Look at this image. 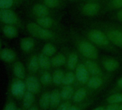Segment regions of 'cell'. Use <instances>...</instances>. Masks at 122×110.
I'll use <instances>...</instances> for the list:
<instances>
[{
	"instance_id": "6da1fadb",
	"label": "cell",
	"mask_w": 122,
	"mask_h": 110,
	"mask_svg": "<svg viewBox=\"0 0 122 110\" xmlns=\"http://www.w3.org/2000/svg\"><path fill=\"white\" fill-rule=\"evenodd\" d=\"M68 35L70 41L74 45L77 52L81 56L99 61V52L98 48L81 32H79L74 28H71L68 31Z\"/></svg>"
},
{
	"instance_id": "7a4b0ae2",
	"label": "cell",
	"mask_w": 122,
	"mask_h": 110,
	"mask_svg": "<svg viewBox=\"0 0 122 110\" xmlns=\"http://www.w3.org/2000/svg\"><path fill=\"white\" fill-rule=\"evenodd\" d=\"M81 32L97 48L101 49L113 55H117V56L122 55L121 49L115 46L106 35L100 30L88 25L83 28L81 30Z\"/></svg>"
},
{
	"instance_id": "3957f363",
	"label": "cell",
	"mask_w": 122,
	"mask_h": 110,
	"mask_svg": "<svg viewBox=\"0 0 122 110\" xmlns=\"http://www.w3.org/2000/svg\"><path fill=\"white\" fill-rule=\"evenodd\" d=\"M26 30L33 37L55 44H66L70 41L68 34L60 33L44 28L35 22H30L27 23L26 25Z\"/></svg>"
},
{
	"instance_id": "277c9868",
	"label": "cell",
	"mask_w": 122,
	"mask_h": 110,
	"mask_svg": "<svg viewBox=\"0 0 122 110\" xmlns=\"http://www.w3.org/2000/svg\"><path fill=\"white\" fill-rule=\"evenodd\" d=\"M88 25L102 31L115 46L122 49V32L117 27L116 22L94 20L88 22Z\"/></svg>"
},
{
	"instance_id": "5b68a950",
	"label": "cell",
	"mask_w": 122,
	"mask_h": 110,
	"mask_svg": "<svg viewBox=\"0 0 122 110\" xmlns=\"http://www.w3.org/2000/svg\"><path fill=\"white\" fill-rule=\"evenodd\" d=\"M114 74L105 73L101 76H91L86 86L88 88L91 94L96 97L101 93L113 79Z\"/></svg>"
},
{
	"instance_id": "8992f818",
	"label": "cell",
	"mask_w": 122,
	"mask_h": 110,
	"mask_svg": "<svg viewBox=\"0 0 122 110\" xmlns=\"http://www.w3.org/2000/svg\"><path fill=\"white\" fill-rule=\"evenodd\" d=\"M103 4L102 2H87L81 3L77 7L78 13L86 17H95L101 15Z\"/></svg>"
},
{
	"instance_id": "52a82bcc",
	"label": "cell",
	"mask_w": 122,
	"mask_h": 110,
	"mask_svg": "<svg viewBox=\"0 0 122 110\" xmlns=\"http://www.w3.org/2000/svg\"><path fill=\"white\" fill-rule=\"evenodd\" d=\"M27 91L25 80L13 77L10 82L7 93L16 101L21 102L25 94Z\"/></svg>"
},
{
	"instance_id": "ba28073f",
	"label": "cell",
	"mask_w": 122,
	"mask_h": 110,
	"mask_svg": "<svg viewBox=\"0 0 122 110\" xmlns=\"http://www.w3.org/2000/svg\"><path fill=\"white\" fill-rule=\"evenodd\" d=\"M35 22L38 24L40 26L49 29L51 30H54L60 33H64L66 32V28L65 27L60 23V20H58L57 17H35ZM68 34V32H67Z\"/></svg>"
},
{
	"instance_id": "9c48e42d",
	"label": "cell",
	"mask_w": 122,
	"mask_h": 110,
	"mask_svg": "<svg viewBox=\"0 0 122 110\" xmlns=\"http://www.w3.org/2000/svg\"><path fill=\"white\" fill-rule=\"evenodd\" d=\"M0 22L4 25H15L22 30L25 29L22 21L17 14L12 9L0 10Z\"/></svg>"
},
{
	"instance_id": "30bf717a",
	"label": "cell",
	"mask_w": 122,
	"mask_h": 110,
	"mask_svg": "<svg viewBox=\"0 0 122 110\" xmlns=\"http://www.w3.org/2000/svg\"><path fill=\"white\" fill-rule=\"evenodd\" d=\"M121 61L117 58L110 56H102L99 58V63L106 73L114 74L121 67Z\"/></svg>"
},
{
	"instance_id": "8fae6325",
	"label": "cell",
	"mask_w": 122,
	"mask_h": 110,
	"mask_svg": "<svg viewBox=\"0 0 122 110\" xmlns=\"http://www.w3.org/2000/svg\"><path fill=\"white\" fill-rule=\"evenodd\" d=\"M31 14L34 18L43 17H59V11L50 9L44 4L37 3L31 8Z\"/></svg>"
},
{
	"instance_id": "7c38bea8",
	"label": "cell",
	"mask_w": 122,
	"mask_h": 110,
	"mask_svg": "<svg viewBox=\"0 0 122 110\" xmlns=\"http://www.w3.org/2000/svg\"><path fill=\"white\" fill-rule=\"evenodd\" d=\"M75 74H76V81L74 86H76V88L86 86L89 79L91 76L90 73L87 70L86 67L85 66V65L81 61L78 63L75 70Z\"/></svg>"
},
{
	"instance_id": "4fadbf2b",
	"label": "cell",
	"mask_w": 122,
	"mask_h": 110,
	"mask_svg": "<svg viewBox=\"0 0 122 110\" xmlns=\"http://www.w3.org/2000/svg\"><path fill=\"white\" fill-rule=\"evenodd\" d=\"M27 91L35 94L36 96L40 95L42 93V86L41 85L40 79L37 75L27 73L25 79Z\"/></svg>"
},
{
	"instance_id": "5bb4252c",
	"label": "cell",
	"mask_w": 122,
	"mask_h": 110,
	"mask_svg": "<svg viewBox=\"0 0 122 110\" xmlns=\"http://www.w3.org/2000/svg\"><path fill=\"white\" fill-rule=\"evenodd\" d=\"M96 97L93 96L86 86H79L76 89L75 93L72 98L73 103H82L91 100H95Z\"/></svg>"
},
{
	"instance_id": "9a60e30c",
	"label": "cell",
	"mask_w": 122,
	"mask_h": 110,
	"mask_svg": "<svg viewBox=\"0 0 122 110\" xmlns=\"http://www.w3.org/2000/svg\"><path fill=\"white\" fill-rule=\"evenodd\" d=\"M79 56L80 61L85 65L91 76H101L105 73L103 69L102 68L100 63H98V61L86 58L81 56L80 55Z\"/></svg>"
},
{
	"instance_id": "2e32d148",
	"label": "cell",
	"mask_w": 122,
	"mask_h": 110,
	"mask_svg": "<svg viewBox=\"0 0 122 110\" xmlns=\"http://www.w3.org/2000/svg\"><path fill=\"white\" fill-rule=\"evenodd\" d=\"M65 52L66 53L67 61L66 63V68L67 71H75L78 63L80 62V56L77 50L66 49L67 47H64Z\"/></svg>"
},
{
	"instance_id": "e0dca14e",
	"label": "cell",
	"mask_w": 122,
	"mask_h": 110,
	"mask_svg": "<svg viewBox=\"0 0 122 110\" xmlns=\"http://www.w3.org/2000/svg\"><path fill=\"white\" fill-rule=\"evenodd\" d=\"M0 61L7 64H12L17 61V54L12 48H2L0 49Z\"/></svg>"
},
{
	"instance_id": "ac0fdd59",
	"label": "cell",
	"mask_w": 122,
	"mask_h": 110,
	"mask_svg": "<svg viewBox=\"0 0 122 110\" xmlns=\"http://www.w3.org/2000/svg\"><path fill=\"white\" fill-rule=\"evenodd\" d=\"M26 68H27V73L29 74L37 75V73H39L40 71V67L38 60V54L32 53L30 55L27 61Z\"/></svg>"
},
{
	"instance_id": "d6986e66",
	"label": "cell",
	"mask_w": 122,
	"mask_h": 110,
	"mask_svg": "<svg viewBox=\"0 0 122 110\" xmlns=\"http://www.w3.org/2000/svg\"><path fill=\"white\" fill-rule=\"evenodd\" d=\"M36 40L35 37H25L20 40V47L21 50L25 54H30L33 52L36 46Z\"/></svg>"
},
{
	"instance_id": "ffe728a7",
	"label": "cell",
	"mask_w": 122,
	"mask_h": 110,
	"mask_svg": "<svg viewBox=\"0 0 122 110\" xmlns=\"http://www.w3.org/2000/svg\"><path fill=\"white\" fill-rule=\"evenodd\" d=\"M12 72L15 77L22 80H25L27 75L26 66L24 65L23 63L18 60L12 64Z\"/></svg>"
},
{
	"instance_id": "44dd1931",
	"label": "cell",
	"mask_w": 122,
	"mask_h": 110,
	"mask_svg": "<svg viewBox=\"0 0 122 110\" xmlns=\"http://www.w3.org/2000/svg\"><path fill=\"white\" fill-rule=\"evenodd\" d=\"M103 4V7L101 15L111 13L122 8V0H106Z\"/></svg>"
},
{
	"instance_id": "7402d4cb",
	"label": "cell",
	"mask_w": 122,
	"mask_h": 110,
	"mask_svg": "<svg viewBox=\"0 0 122 110\" xmlns=\"http://www.w3.org/2000/svg\"><path fill=\"white\" fill-rule=\"evenodd\" d=\"M67 61L66 53L65 50L63 49V51L57 52L55 56L51 58V64L52 68H59L64 66H66Z\"/></svg>"
},
{
	"instance_id": "603a6c76",
	"label": "cell",
	"mask_w": 122,
	"mask_h": 110,
	"mask_svg": "<svg viewBox=\"0 0 122 110\" xmlns=\"http://www.w3.org/2000/svg\"><path fill=\"white\" fill-rule=\"evenodd\" d=\"M63 101L60 94V89H54L51 91L50 94V102L49 110H56L60 103Z\"/></svg>"
},
{
	"instance_id": "cb8c5ba5",
	"label": "cell",
	"mask_w": 122,
	"mask_h": 110,
	"mask_svg": "<svg viewBox=\"0 0 122 110\" xmlns=\"http://www.w3.org/2000/svg\"><path fill=\"white\" fill-rule=\"evenodd\" d=\"M50 94L51 91L45 90L40 94L37 104L40 110H49L50 102Z\"/></svg>"
},
{
	"instance_id": "d4e9b609",
	"label": "cell",
	"mask_w": 122,
	"mask_h": 110,
	"mask_svg": "<svg viewBox=\"0 0 122 110\" xmlns=\"http://www.w3.org/2000/svg\"><path fill=\"white\" fill-rule=\"evenodd\" d=\"M39 79L42 88H48L53 85L52 83V76L50 71H43L40 70L39 72Z\"/></svg>"
},
{
	"instance_id": "484cf974",
	"label": "cell",
	"mask_w": 122,
	"mask_h": 110,
	"mask_svg": "<svg viewBox=\"0 0 122 110\" xmlns=\"http://www.w3.org/2000/svg\"><path fill=\"white\" fill-rule=\"evenodd\" d=\"M36 101V95L27 91L25 94L22 101H21V107L25 110H27L32 106H33Z\"/></svg>"
},
{
	"instance_id": "4316f807",
	"label": "cell",
	"mask_w": 122,
	"mask_h": 110,
	"mask_svg": "<svg viewBox=\"0 0 122 110\" xmlns=\"http://www.w3.org/2000/svg\"><path fill=\"white\" fill-rule=\"evenodd\" d=\"M68 2V0H42V4L47 7L55 10H60L65 8Z\"/></svg>"
},
{
	"instance_id": "83f0119b",
	"label": "cell",
	"mask_w": 122,
	"mask_h": 110,
	"mask_svg": "<svg viewBox=\"0 0 122 110\" xmlns=\"http://www.w3.org/2000/svg\"><path fill=\"white\" fill-rule=\"evenodd\" d=\"M2 31L5 37L8 39L17 38L19 35L18 27L12 25H4L2 27Z\"/></svg>"
},
{
	"instance_id": "f1b7e54d",
	"label": "cell",
	"mask_w": 122,
	"mask_h": 110,
	"mask_svg": "<svg viewBox=\"0 0 122 110\" xmlns=\"http://www.w3.org/2000/svg\"><path fill=\"white\" fill-rule=\"evenodd\" d=\"M74 85L62 86L60 88V94L63 101H71L76 91Z\"/></svg>"
},
{
	"instance_id": "f546056e",
	"label": "cell",
	"mask_w": 122,
	"mask_h": 110,
	"mask_svg": "<svg viewBox=\"0 0 122 110\" xmlns=\"http://www.w3.org/2000/svg\"><path fill=\"white\" fill-rule=\"evenodd\" d=\"M38 60L40 67V70L43 71H51L52 64H51V58L45 56L42 52L38 53Z\"/></svg>"
},
{
	"instance_id": "4dcf8cb0",
	"label": "cell",
	"mask_w": 122,
	"mask_h": 110,
	"mask_svg": "<svg viewBox=\"0 0 122 110\" xmlns=\"http://www.w3.org/2000/svg\"><path fill=\"white\" fill-rule=\"evenodd\" d=\"M65 72L63 69L62 68H55L53 71L52 72V83L53 85L55 86H62V82L63 79L64 77Z\"/></svg>"
},
{
	"instance_id": "1f68e13d",
	"label": "cell",
	"mask_w": 122,
	"mask_h": 110,
	"mask_svg": "<svg viewBox=\"0 0 122 110\" xmlns=\"http://www.w3.org/2000/svg\"><path fill=\"white\" fill-rule=\"evenodd\" d=\"M40 52H42V54L45 55V56L50 58H52L57 52V47L55 45V43L47 42L42 46Z\"/></svg>"
},
{
	"instance_id": "d6a6232c",
	"label": "cell",
	"mask_w": 122,
	"mask_h": 110,
	"mask_svg": "<svg viewBox=\"0 0 122 110\" xmlns=\"http://www.w3.org/2000/svg\"><path fill=\"white\" fill-rule=\"evenodd\" d=\"M106 104H121L122 103V92H116L109 94L104 99Z\"/></svg>"
},
{
	"instance_id": "836d02e7",
	"label": "cell",
	"mask_w": 122,
	"mask_h": 110,
	"mask_svg": "<svg viewBox=\"0 0 122 110\" xmlns=\"http://www.w3.org/2000/svg\"><path fill=\"white\" fill-rule=\"evenodd\" d=\"M76 81L75 71H67L65 72L64 77L62 82V86H68V85H75Z\"/></svg>"
},
{
	"instance_id": "e575fe53",
	"label": "cell",
	"mask_w": 122,
	"mask_h": 110,
	"mask_svg": "<svg viewBox=\"0 0 122 110\" xmlns=\"http://www.w3.org/2000/svg\"><path fill=\"white\" fill-rule=\"evenodd\" d=\"M23 0H0V10L12 9L22 4Z\"/></svg>"
},
{
	"instance_id": "d590c367",
	"label": "cell",
	"mask_w": 122,
	"mask_h": 110,
	"mask_svg": "<svg viewBox=\"0 0 122 110\" xmlns=\"http://www.w3.org/2000/svg\"><path fill=\"white\" fill-rule=\"evenodd\" d=\"M19 106L17 104V101L8 94H7V98L4 104L2 110H18Z\"/></svg>"
},
{
	"instance_id": "8d00e7d4",
	"label": "cell",
	"mask_w": 122,
	"mask_h": 110,
	"mask_svg": "<svg viewBox=\"0 0 122 110\" xmlns=\"http://www.w3.org/2000/svg\"><path fill=\"white\" fill-rule=\"evenodd\" d=\"M95 100H91L82 103H73L68 110H85L93 104Z\"/></svg>"
},
{
	"instance_id": "74e56055",
	"label": "cell",
	"mask_w": 122,
	"mask_h": 110,
	"mask_svg": "<svg viewBox=\"0 0 122 110\" xmlns=\"http://www.w3.org/2000/svg\"><path fill=\"white\" fill-rule=\"evenodd\" d=\"M108 17L112 21L118 23H122V8L115 12H111V15L108 16Z\"/></svg>"
},
{
	"instance_id": "f35d334b",
	"label": "cell",
	"mask_w": 122,
	"mask_h": 110,
	"mask_svg": "<svg viewBox=\"0 0 122 110\" xmlns=\"http://www.w3.org/2000/svg\"><path fill=\"white\" fill-rule=\"evenodd\" d=\"M116 92H122V76L116 81L114 86L111 88V90H109L108 94Z\"/></svg>"
},
{
	"instance_id": "ab89813d",
	"label": "cell",
	"mask_w": 122,
	"mask_h": 110,
	"mask_svg": "<svg viewBox=\"0 0 122 110\" xmlns=\"http://www.w3.org/2000/svg\"><path fill=\"white\" fill-rule=\"evenodd\" d=\"M72 104V101H63L56 109V110H68Z\"/></svg>"
},
{
	"instance_id": "60d3db41",
	"label": "cell",
	"mask_w": 122,
	"mask_h": 110,
	"mask_svg": "<svg viewBox=\"0 0 122 110\" xmlns=\"http://www.w3.org/2000/svg\"><path fill=\"white\" fill-rule=\"evenodd\" d=\"M120 104H106V110H118Z\"/></svg>"
},
{
	"instance_id": "b9f144b4",
	"label": "cell",
	"mask_w": 122,
	"mask_h": 110,
	"mask_svg": "<svg viewBox=\"0 0 122 110\" xmlns=\"http://www.w3.org/2000/svg\"><path fill=\"white\" fill-rule=\"evenodd\" d=\"M27 110H40V108H39V106H38V104L37 102L35 103L33 106H32L30 109H28Z\"/></svg>"
},
{
	"instance_id": "7bdbcfd3",
	"label": "cell",
	"mask_w": 122,
	"mask_h": 110,
	"mask_svg": "<svg viewBox=\"0 0 122 110\" xmlns=\"http://www.w3.org/2000/svg\"><path fill=\"white\" fill-rule=\"evenodd\" d=\"M91 110H106V105H101V106H96Z\"/></svg>"
},
{
	"instance_id": "ee69618b",
	"label": "cell",
	"mask_w": 122,
	"mask_h": 110,
	"mask_svg": "<svg viewBox=\"0 0 122 110\" xmlns=\"http://www.w3.org/2000/svg\"><path fill=\"white\" fill-rule=\"evenodd\" d=\"M116 25H117V27L121 30V31L122 32V23H118V22H116Z\"/></svg>"
},
{
	"instance_id": "f6af8a7d",
	"label": "cell",
	"mask_w": 122,
	"mask_h": 110,
	"mask_svg": "<svg viewBox=\"0 0 122 110\" xmlns=\"http://www.w3.org/2000/svg\"><path fill=\"white\" fill-rule=\"evenodd\" d=\"M87 2H102V0H84Z\"/></svg>"
},
{
	"instance_id": "bcb514c9",
	"label": "cell",
	"mask_w": 122,
	"mask_h": 110,
	"mask_svg": "<svg viewBox=\"0 0 122 110\" xmlns=\"http://www.w3.org/2000/svg\"><path fill=\"white\" fill-rule=\"evenodd\" d=\"M121 62H122V55H121V56H118L117 57H116Z\"/></svg>"
},
{
	"instance_id": "7dc6e473",
	"label": "cell",
	"mask_w": 122,
	"mask_h": 110,
	"mask_svg": "<svg viewBox=\"0 0 122 110\" xmlns=\"http://www.w3.org/2000/svg\"><path fill=\"white\" fill-rule=\"evenodd\" d=\"M2 42L0 40V49H2Z\"/></svg>"
},
{
	"instance_id": "c3c4849f",
	"label": "cell",
	"mask_w": 122,
	"mask_h": 110,
	"mask_svg": "<svg viewBox=\"0 0 122 110\" xmlns=\"http://www.w3.org/2000/svg\"><path fill=\"white\" fill-rule=\"evenodd\" d=\"M118 110H122V103L119 104V109Z\"/></svg>"
},
{
	"instance_id": "681fc988",
	"label": "cell",
	"mask_w": 122,
	"mask_h": 110,
	"mask_svg": "<svg viewBox=\"0 0 122 110\" xmlns=\"http://www.w3.org/2000/svg\"><path fill=\"white\" fill-rule=\"evenodd\" d=\"M76 1H79V0H68V2H75Z\"/></svg>"
},
{
	"instance_id": "f907efd6",
	"label": "cell",
	"mask_w": 122,
	"mask_h": 110,
	"mask_svg": "<svg viewBox=\"0 0 122 110\" xmlns=\"http://www.w3.org/2000/svg\"><path fill=\"white\" fill-rule=\"evenodd\" d=\"M18 110H25L24 109H22L21 106H19V109H18Z\"/></svg>"
},
{
	"instance_id": "816d5d0a",
	"label": "cell",
	"mask_w": 122,
	"mask_h": 110,
	"mask_svg": "<svg viewBox=\"0 0 122 110\" xmlns=\"http://www.w3.org/2000/svg\"><path fill=\"white\" fill-rule=\"evenodd\" d=\"M105 1H106V0H102V2H105Z\"/></svg>"
},
{
	"instance_id": "f5cc1de1",
	"label": "cell",
	"mask_w": 122,
	"mask_h": 110,
	"mask_svg": "<svg viewBox=\"0 0 122 110\" xmlns=\"http://www.w3.org/2000/svg\"><path fill=\"white\" fill-rule=\"evenodd\" d=\"M85 110H86V109H85Z\"/></svg>"
}]
</instances>
